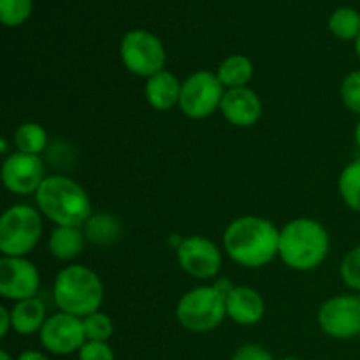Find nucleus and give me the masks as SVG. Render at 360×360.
<instances>
[{
    "label": "nucleus",
    "mask_w": 360,
    "mask_h": 360,
    "mask_svg": "<svg viewBox=\"0 0 360 360\" xmlns=\"http://www.w3.org/2000/svg\"><path fill=\"white\" fill-rule=\"evenodd\" d=\"M224 248L236 264L257 269L278 255L280 231L266 218H236L224 232Z\"/></svg>",
    "instance_id": "obj_1"
},
{
    "label": "nucleus",
    "mask_w": 360,
    "mask_h": 360,
    "mask_svg": "<svg viewBox=\"0 0 360 360\" xmlns=\"http://www.w3.org/2000/svg\"><path fill=\"white\" fill-rule=\"evenodd\" d=\"M39 211L60 227H83L91 217L86 190L67 176H49L35 192Z\"/></svg>",
    "instance_id": "obj_2"
},
{
    "label": "nucleus",
    "mask_w": 360,
    "mask_h": 360,
    "mask_svg": "<svg viewBox=\"0 0 360 360\" xmlns=\"http://www.w3.org/2000/svg\"><path fill=\"white\" fill-rule=\"evenodd\" d=\"M329 253V234L322 224L311 218H295L280 231L278 255L290 269L311 271Z\"/></svg>",
    "instance_id": "obj_3"
},
{
    "label": "nucleus",
    "mask_w": 360,
    "mask_h": 360,
    "mask_svg": "<svg viewBox=\"0 0 360 360\" xmlns=\"http://www.w3.org/2000/svg\"><path fill=\"white\" fill-rule=\"evenodd\" d=\"M53 297L60 311L84 319L101 308L104 285L98 274L90 267L69 266L56 274Z\"/></svg>",
    "instance_id": "obj_4"
},
{
    "label": "nucleus",
    "mask_w": 360,
    "mask_h": 360,
    "mask_svg": "<svg viewBox=\"0 0 360 360\" xmlns=\"http://www.w3.org/2000/svg\"><path fill=\"white\" fill-rule=\"evenodd\" d=\"M41 236V211L32 206H11L0 218V252L4 257H25L35 248Z\"/></svg>",
    "instance_id": "obj_5"
},
{
    "label": "nucleus",
    "mask_w": 360,
    "mask_h": 360,
    "mask_svg": "<svg viewBox=\"0 0 360 360\" xmlns=\"http://www.w3.org/2000/svg\"><path fill=\"white\" fill-rule=\"evenodd\" d=\"M227 315L225 295L217 287H197L186 292L176 306V319L192 333H210Z\"/></svg>",
    "instance_id": "obj_6"
},
{
    "label": "nucleus",
    "mask_w": 360,
    "mask_h": 360,
    "mask_svg": "<svg viewBox=\"0 0 360 360\" xmlns=\"http://www.w3.org/2000/svg\"><path fill=\"white\" fill-rule=\"evenodd\" d=\"M120 56L130 72L148 79L162 72L165 65L164 44L148 30L127 32L120 44Z\"/></svg>",
    "instance_id": "obj_7"
},
{
    "label": "nucleus",
    "mask_w": 360,
    "mask_h": 360,
    "mask_svg": "<svg viewBox=\"0 0 360 360\" xmlns=\"http://www.w3.org/2000/svg\"><path fill=\"white\" fill-rule=\"evenodd\" d=\"M224 95L225 88L217 74L210 70H199L183 81L178 105L183 115L188 118L202 120L220 109Z\"/></svg>",
    "instance_id": "obj_8"
},
{
    "label": "nucleus",
    "mask_w": 360,
    "mask_h": 360,
    "mask_svg": "<svg viewBox=\"0 0 360 360\" xmlns=\"http://www.w3.org/2000/svg\"><path fill=\"white\" fill-rule=\"evenodd\" d=\"M319 326L327 336L352 340L360 336V297L338 295L320 306Z\"/></svg>",
    "instance_id": "obj_9"
},
{
    "label": "nucleus",
    "mask_w": 360,
    "mask_h": 360,
    "mask_svg": "<svg viewBox=\"0 0 360 360\" xmlns=\"http://www.w3.org/2000/svg\"><path fill=\"white\" fill-rule=\"evenodd\" d=\"M42 347L55 355H70L79 352L86 343L83 319L69 315V313H56L49 316L39 330Z\"/></svg>",
    "instance_id": "obj_10"
},
{
    "label": "nucleus",
    "mask_w": 360,
    "mask_h": 360,
    "mask_svg": "<svg viewBox=\"0 0 360 360\" xmlns=\"http://www.w3.org/2000/svg\"><path fill=\"white\" fill-rule=\"evenodd\" d=\"M178 264L186 274L199 280H207L220 273L221 252L214 243L202 236H190L179 241Z\"/></svg>",
    "instance_id": "obj_11"
},
{
    "label": "nucleus",
    "mask_w": 360,
    "mask_h": 360,
    "mask_svg": "<svg viewBox=\"0 0 360 360\" xmlns=\"http://www.w3.org/2000/svg\"><path fill=\"white\" fill-rule=\"evenodd\" d=\"M39 271L25 257L0 259V295L11 301H25L35 297L39 290Z\"/></svg>",
    "instance_id": "obj_12"
},
{
    "label": "nucleus",
    "mask_w": 360,
    "mask_h": 360,
    "mask_svg": "<svg viewBox=\"0 0 360 360\" xmlns=\"http://www.w3.org/2000/svg\"><path fill=\"white\" fill-rule=\"evenodd\" d=\"M44 179V164L39 155L18 151L4 160L2 181L9 192L18 193V195L35 193Z\"/></svg>",
    "instance_id": "obj_13"
},
{
    "label": "nucleus",
    "mask_w": 360,
    "mask_h": 360,
    "mask_svg": "<svg viewBox=\"0 0 360 360\" xmlns=\"http://www.w3.org/2000/svg\"><path fill=\"white\" fill-rule=\"evenodd\" d=\"M221 115L236 127H252L262 115V102L259 95L248 86L225 91L220 104Z\"/></svg>",
    "instance_id": "obj_14"
},
{
    "label": "nucleus",
    "mask_w": 360,
    "mask_h": 360,
    "mask_svg": "<svg viewBox=\"0 0 360 360\" xmlns=\"http://www.w3.org/2000/svg\"><path fill=\"white\" fill-rule=\"evenodd\" d=\"M227 315L239 326H255L266 313L262 295L250 287H234L225 297Z\"/></svg>",
    "instance_id": "obj_15"
},
{
    "label": "nucleus",
    "mask_w": 360,
    "mask_h": 360,
    "mask_svg": "<svg viewBox=\"0 0 360 360\" xmlns=\"http://www.w3.org/2000/svg\"><path fill=\"white\" fill-rule=\"evenodd\" d=\"M181 84V81L169 70L151 76L146 83V98L151 108L157 111H169L179 104Z\"/></svg>",
    "instance_id": "obj_16"
},
{
    "label": "nucleus",
    "mask_w": 360,
    "mask_h": 360,
    "mask_svg": "<svg viewBox=\"0 0 360 360\" xmlns=\"http://www.w3.org/2000/svg\"><path fill=\"white\" fill-rule=\"evenodd\" d=\"M13 316V329L21 336H30L42 329L46 319V306L39 297L25 299V301L16 302L11 309Z\"/></svg>",
    "instance_id": "obj_17"
},
{
    "label": "nucleus",
    "mask_w": 360,
    "mask_h": 360,
    "mask_svg": "<svg viewBox=\"0 0 360 360\" xmlns=\"http://www.w3.org/2000/svg\"><path fill=\"white\" fill-rule=\"evenodd\" d=\"M84 232L81 227H60L56 225L49 236V252L58 260H72L83 252L84 248Z\"/></svg>",
    "instance_id": "obj_18"
},
{
    "label": "nucleus",
    "mask_w": 360,
    "mask_h": 360,
    "mask_svg": "<svg viewBox=\"0 0 360 360\" xmlns=\"http://www.w3.org/2000/svg\"><path fill=\"white\" fill-rule=\"evenodd\" d=\"M218 79L227 90L243 88L253 77V63L245 55H231L220 63L217 72Z\"/></svg>",
    "instance_id": "obj_19"
},
{
    "label": "nucleus",
    "mask_w": 360,
    "mask_h": 360,
    "mask_svg": "<svg viewBox=\"0 0 360 360\" xmlns=\"http://www.w3.org/2000/svg\"><path fill=\"white\" fill-rule=\"evenodd\" d=\"M120 232H122V227H120L118 218L108 213L91 214L84 224V236L88 241L95 245H111L120 238Z\"/></svg>",
    "instance_id": "obj_20"
},
{
    "label": "nucleus",
    "mask_w": 360,
    "mask_h": 360,
    "mask_svg": "<svg viewBox=\"0 0 360 360\" xmlns=\"http://www.w3.org/2000/svg\"><path fill=\"white\" fill-rule=\"evenodd\" d=\"M46 144H48V134L39 123L28 122L14 130V146L21 153L39 155L42 153Z\"/></svg>",
    "instance_id": "obj_21"
},
{
    "label": "nucleus",
    "mask_w": 360,
    "mask_h": 360,
    "mask_svg": "<svg viewBox=\"0 0 360 360\" xmlns=\"http://www.w3.org/2000/svg\"><path fill=\"white\" fill-rule=\"evenodd\" d=\"M341 199L350 210L360 213V158L350 162L341 171L340 181H338Z\"/></svg>",
    "instance_id": "obj_22"
},
{
    "label": "nucleus",
    "mask_w": 360,
    "mask_h": 360,
    "mask_svg": "<svg viewBox=\"0 0 360 360\" xmlns=\"http://www.w3.org/2000/svg\"><path fill=\"white\" fill-rule=\"evenodd\" d=\"M329 28L338 39L355 41L360 34V14L352 7H340L330 14Z\"/></svg>",
    "instance_id": "obj_23"
},
{
    "label": "nucleus",
    "mask_w": 360,
    "mask_h": 360,
    "mask_svg": "<svg viewBox=\"0 0 360 360\" xmlns=\"http://www.w3.org/2000/svg\"><path fill=\"white\" fill-rule=\"evenodd\" d=\"M83 326L84 334H86V341H102V343H108V340L115 333L111 316L101 311H95L91 315L84 316Z\"/></svg>",
    "instance_id": "obj_24"
},
{
    "label": "nucleus",
    "mask_w": 360,
    "mask_h": 360,
    "mask_svg": "<svg viewBox=\"0 0 360 360\" xmlns=\"http://www.w3.org/2000/svg\"><path fill=\"white\" fill-rule=\"evenodd\" d=\"M32 0H0V21L6 27L25 23L32 13Z\"/></svg>",
    "instance_id": "obj_25"
},
{
    "label": "nucleus",
    "mask_w": 360,
    "mask_h": 360,
    "mask_svg": "<svg viewBox=\"0 0 360 360\" xmlns=\"http://www.w3.org/2000/svg\"><path fill=\"white\" fill-rule=\"evenodd\" d=\"M340 271L345 285L360 292V246H355L345 255Z\"/></svg>",
    "instance_id": "obj_26"
},
{
    "label": "nucleus",
    "mask_w": 360,
    "mask_h": 360,
    "mask_svg": "<svg viewBox=\"0 0 360 360\" xmlns=\"http://www.w3.org/2000/svg\"><path fill=\"white\" fill-rule=\"evenodd\" d=\"M341 98L347 109L360 115V70L348 74L341 84Z\"/></svg>",
    "instance_id": "obj_27"
},
{
    "label": "nucleus",
    "mask_w": 360,
    "mask_h": 360,
    "mask_svg": "<svg viewBox=\"0 0 360 360\" xmlns=\"http://www.w3.org/2000/svg\"><path fill=\"white\" fill-rule=\"evenodd\" d=\"M79 360H115V352L108 343L102 341H86L77 352Z\"/></svg>",
    "instance_id": "obj_28"
},
{
    "label": "nucleus",
    "mask_w": 360,
    "mask_h": 360,
    "mask_svg": "<svg viewBox=\"0 0 360 360\" xmlns=\"http://www.w3.org/2000/svg\"><path fill=\"white\" fill-rule=\"evenodd\" d=\"M232 360H273V355L260 345H245L234 354Z\"/></svg>",
    "instance_id": "obj_29"
},
{
    "label": "nucleus",
    "mask_w": 360,
    "mask_h": 360,
    "mask_svg": "<svg viewBox=\"0 0 360 360\" xmlns=\"http://www.w3.org/2000/svg\"><path fill=\"white\" fill-rule=\"evenodd\" d=\"M13 327V316L7 306H0V338H6L9 329Z\"/></svg>",
    "instance_id": "obj_30"
},
{
    "label": "nucleus",
    "mask_w": 360,
    "mask_h": 360,
    "mask_svg": "<svg viewBox=\"0 0 360 360\" xmlns=\"http://www.w3.org/2000/svg\"><path fill=\"white\" fill-rule=\"evenodd\" d=\"M16 360H49V359L37 350H27L23 352V354H20V357Z\"/></svg>",
    "instance_id": "obj_31"
},
{
    "label": "nucleus",
    "mask_w": 360,
    "mask_h": 360,
    "mask_svg": "<svg viewBox=\"0 0 360 360\" xmlns=\"http://www.w3.org/2000/svg\"><path fill=\"white\" fill-rule=\"evenodd\" d=\"M355 143H357V146L360 150V120H359L357 127H355Z\"/></svg>",
    "instance_id": "obj_32"
},
{
    "label": "nucleus",
    "mask_w": 360,
    "mask_h": 360,
    "mask_svg": "<svg viewBox=\"0 0 360 360\" xmlns=\"http://www.w3.org/2000/svg\"><path fill=\"white\" fill-rule=\"evenodd\" d=\"M0 360H14V359L11 357V355L7 354L6 350H2V352H0Z\"/></svg>",
    "instance_id": "obj_33"
},
{
    "label": "nucleus",
    "mask_w": 360,
    "mask_h": 360,
    "mask_svg": "<svg viewBox=\"0 0 360 360\" xmlns=\"http://www.w3.org/2000/svg\"><path fill=\"white\" fill-rule=\"evenodd\" d=\"M355 51H357V56L360 60V34H359V37L355 39Z\"/></svg>",
    "instance_id": "obj_34"
},
{
    "label": "nucleus",
    "mask_w": 360,
    "mask_h": 360,
    "mask_svg": "<svg viewBox=\"0 0 360 360\" xmlns=\"http://www.w3.org/2000/svg\"><path fill=\"white\" fill-rule=\"evenodd\" d=\"M281 360H299V359H294V357H287V359H281Z\"/></svg>",
    "instance_id": "obj_35"
}]
</instances>
